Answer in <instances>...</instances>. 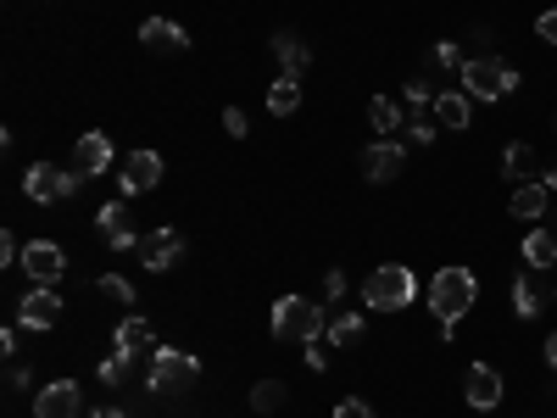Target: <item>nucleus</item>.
Returning a JSON list of instances; mask_svg holds the SVG:
<instances>
[{
    "instance_id": "f257e3e1",
    "label": "nucleus",
    "mask_w": 557,
    "mask_h": 418,
    "mask_svg": "<svg viewBox=\"0 0 557 418\" xmlns=\"http://www.w3.org/2000/svg\"><path fill=\"white\" fill-rule=\"evenodd\" d=\"M480 302V279L469 273V268H435V279H430V312H435V323H441V335L451 341L457 335V323H462V312H469Z\"/></svg>"
},
{
    "instance_id": "f03ea898",
    "label": "nucleus",
    "mask_w": 557,
    "mask_h": 418,
    "mask_svg": "<svg viewBox=\"0 0 557 418\" xmlns=\"http://www.w3.org/2000/svg\"><path fill=\"white\" fill-rule=\"evenodd\" d=\"M273 335L290 346H312L318 335H330V312H323V302H307V296H278L273 302Z\"/></svg>"
},
{
    "instance_id": "7ed1b4c3",
    "label": "nucleus",
    "mask_w": 557,
    "mask_h": 418,
    "mask_svg": "<svg viewBox=\"0 0 557 418\" xmlns=\"http://www.w3.org/2000/svg\"><path fill=\"white\" fill-rule=\"evenodd\" d=\"M412 296H418V279H412V268H401V262H385V268H374V273L362 279L368 312H401Z\"/></svg>"
},
{
    "instance_id": "20e7f679",
    "label": "nucleus",
    "mask_w": 557,
    "mask_h": 418,
    "mask_svg": "<svg viewBox=\"0 0 557 418\" xmlns=\"http://www.w3.org/2000/svg\"><path fill=\"white\" fill-rule=\"evenodd\" d=\"M462 89H469L474 101H507L519 89V73L502 57H469L462 62Z\"/></svg>"
},
{
    "instance_id": "39448f33",
    "label": "nucleus",
    "mask_w": 557,
    "mask_h": 418,
    "mask_svg": "<svg viewBox=\"0 0 557 418\" xmlns=\"http://www.w3.org/2000/svg\"><path fill=\"white\" fill-rule=\"evenodd\" d=\"M196 374H201V362H196L190 352L157 346V352H151V374H146V385H151L157 396H178V391H190V385H196Z\"/></svg>"
},
{
    "instance_id": "423d86ee",
    "label": "nucleus",
    "mask_w": 557,
    "mask_h": 418,
    "mask_svg": "<svg viewBox=\"0 0 557 418\" xmlns=\"http://www.w3.org/2000/svg\"><path fill=\"white\" fill-rule=\"evenodd\" d=\"M78 179H84V173H73V168L34 162V168L23 173V196H28V201H39V207H57V201L78 196Z\"/></svg>"
},
{
    "instance_id": "0eeeda50",
    "label": "nucleus",
    "mask_w": 557,
    "mask_h": 418,
    "mask_svg": "<svg viewBox=\"0 0 557 418\" xmlns=\"http://www.w3.org/2000/svg\"><path fill=\"white\" fill-rule=\"evenodd\" d=\"M62 323V296L57 285H34L23 302H17V330H57Z\"/></svg>"
},
{
    "instance_id": "6e6552de",
    "label": "nucleus",
    "mask_w": 557,
    "mask_h": 418,
    "mask_svg": "<svg viewBox=\"0 0 557 418\" xmlns=\"http://www.w3.org/2000/svg\"><path fill=\"white\" fill-rule=\"evenodd\" d=\"M78 413H84L78 380H51L45 391H34V418H78Z\"/></svg>"
},
{
    "instance_id": "1a4fd4ad",
    "label": "nucleus",
    "mask_w": 557,
    "mask_h": 418,
    "mask_svg": "<svg viewBox=\"0 0 557 418\" xmlns=\"http://www.w3.org/2000/svg\"><path fill=\"white\" fill-rule=\"evenodd\" d=\"M117 184H123V196H146L162 184V157L157 151H128L123 168H117Z\"/></svg>"
},
{
    "instance_id": "9d476101",
    "label": "nucleus",
    "mask_w": 557,
    "mask_h": 418,
    "mask_svg": "<svg viewBox=\"0 0 557 418\" xmlns=\"http://www.w3.org/2000/svg\"><path fill=\"white\" fill-rule=\"evenodd\" d=\"M23 268H28L34 285H62L67 257H62V246H57V241H28V246H23Z\"/></svg>"
},
{
    "instance_id": "9b49d317",
    "label": "nucleus",
    "mask_w": 557,
    "mask_h": 418,
    "mask_svg": "<svg viewBox=\"0 0 557 418\" xmlns=\"http://www.w3.org/2000/svg\"><path fill=\"white\" fill-rule=\"evenodd\" d=\"M96 229H101V241H107L112 251H139V235H134V218H128L123 196L107 201V207L96 212Z\"/></svg>"
},
{
    "instance_id": "f8f14e48",
    "label": "nucleus",
    "mask_w": 557,
    "mask_h": 418,
    "mask_svg": "<svg viewBox=\"0 0 557 418\" xmlns=\"http://www.w3.org/2000/svg\"><path fill=\"white\" fill-rule=\"evenodd\" d=\"M139 45L157 51V57H184V51H190V34H184L173 17H146V23H139Z\"/></svg>"
},
{
    "instance_id": "ddd939ff",
    "label": "nucleus",
    "mask_w": 557,
    "mask_h": 418,
    "mask_svg": "<svg viewBox=\"0 0 557 418\" xmlns=\"http://www.w3.org/2000/svg\"><path fill=\"white\" fill-rule=\"evenodd\" d=\"M178 257H184V235H178V229H168V223L151 229V235L139 241V262H146L151 273H168Z\"/></svg>"
},
{
    "instance_id": "4468645a",
    "label": "nucleus",
    "mask_w": 557,
    "mask_h": 418,
    "mask_svg": "<svg viewBox=\"0 0 557 418\" xmlns=\"http://www.w3.org/2000/svg\"><path fill=\"white\" fill-rule=\"evenodd\" d=\"M462 396H469V407H480V413L502 407V368H491V362H474L469 374H462Z\"/></svg>"
},
{
    "instance_id": "2eb2a0df",
    "label": "nucleus",
    "mask_w": 557,
    "mask_h": 418,
    "mask_svg": "<svg viewBox=\"0 0 557 418\" xmlns=\"http://www.w3.org/2000/svg\"><path fill=\"white\" fill-rule=\"evenodd\" d=\"M401 162H407V151L396 146V139H374V146L362 151V179L368 184H391L401 173Z\"/></svg>"
},
{
    "instance_id": "dca6fc26",
    "label": "nucleus",
    "mask_w": 557,
    "mask_h": 418,
    "mask_svg": "<svg viewBox=\"0 0 557 418\" xmlns=\"http://www.w3.org/2000/svg\"><path fill=\"white\" fill-rule=\"evenodd\" d=\"M73 168L84 173V179H96V173H107L112 168V139L96 128V134H78V146H73Z\"/></svg>"
},
{
    "instance_id": "f3484780",
    "label": "nucleus",
    "mask_w": 557,
    "mask_h": 418,
    "mask_svg": "<svg viewBox=\"0 0 557 418\" xmlns=\"http://www.w3.org/2000/svg\"><path fill=\"white\" fill-rule=\"evenodd\" d=\"M151 341H157V335H151V323H146V318H123V323H117V335H112V352L134 362V357H146V352H157Z\"/></svg>"
},
{
    "instance_id": "a211bd4d",
    "label": "nucleus",
    "mask_w": 557,
    "mask_h": 418,
    "mask_svg": "<svg viewBox=\"0 0 557 418\" xmlns=\"http://www.w3.org/2000/svg\"><path fill=\"white\" fill-rule=\"evenodd\" d=\"M435 118H441V128H469L474 123V96L469 89H446V96H435Z\"/></svg>"
},
{
    "instance_id": "6ab92c4d",
    "label": "nucleus",
    "mask_w": 557,
    "mask_h": 418,
    "mask_svg": "<svg viewBox=\"0 0 557 418\" xmlns=\"http://www.w3.org/2000/svg\"><path fill=\"white\" fill-rule=\"evenodd\" d=\"M273 57H278V67H285V78H301L312 67L307 39H296V34H273Z\"/></svg>"
},
{
    "instance_id": "aec40b11",
    "label": "nucleus",
    "mask_w": 557,
    "mask_h": 418,
    "mask_svg": "<svg viewBox=\"0 0 557 418\" xmlns=\"http://www.w3.org/2000/svg\"><path fill=\"white\" fill-rule=\"evenodd\" d=\"M546 196H552L546 184L530 179V184H519V190H513V207H507V212H513L519 223H541V218H546Z\"/></svg>"
},
{
    "instance_id": "412c9836",
    "label": "nucleus",
    "mask_w": 557,
    "mask_h": 418,
    "mask_svg": "<svg viewBox=\"0 0 557 418\" xmlns=\"http://www.w3.org/2000/svg\"><path fill=\"white\" fill-rule=\"evenodd\" d=\"M368 123L380 128V139H391L396 128H407V112H401L391 96H374V101H368Z\"/></svg>"
},
{
    "instance_id": "4be33fe9",
    "label": "nucleus",
    "mask_w": 557,
    "mask_h": 418,
    "mask_svg": "<svg viewBox=\"0 0 557 418\" xmlns=\"http://www.w3.org/2000/svg\"><path fill=\"white\" fill-rule=\"evenodd\" d=\"M502 162H507L502 173L513 179V184H530L535 179V146H524V139H513V146L502 151Z\"/></svg>"
},
{
    "instance_id": "5701e85b",
    "label": "nucleus",
    "mask_w": 557,
    "mask_h": 418,
    "mask_svg": "<svg viewBox=\"0 0 557 418\" xmlns=\"http://www.w3.org/2000/svg\"><path fill=\"white\" fill-rule=\"evenodd\" d=\"M301 107V78H273V89H268V112L273 118H290Z\"/></svg>"
},
{
    "instance_id": "b1692460",
    "label": "nucleus",
    "mask_w": 557,
    "mask_h": 418,
    "mask_svg": "<svg viewBox=\"0 0 557 418\" xmlns=\"http://www.w3.org/2000/svg\"><path fill=\"white\" fill-rule=\"evenodd\" d=\"M524 262H530V268H557V235H552V229H535V235H524Z\"/></svg>"
},
{
    "instance_id": "393cba45",
    "label": "nucleus",
    "mask_w": 557,
    "mask_h": 418,
    "mask_svg": "<svg viewBox=\"0 0 557 418\" xmlns=\"http://www.w3.org/2000/svg\"><path fill=\"white\" fill-rule=\"evenodd\" d=\"M362 330H368L362 312H335V318H330V346H357Z\"/></svg>"
},
{
    "instance_id": "a878e982",
    "label": "nucleus",
    "mask_w": 557,
    "mask_h": 418,
    "mask_svg": "<svg viewBox=\"0 0 557 418\" xmlns=\"http://www.w3.org/2000/svg\"><path fill=\"white\" fill-rule=\"evenodd\" d=\"M251 407H257V413H278V407H285V385H278V380H257Z\"/></svg>"
},
{
    "instance_id": "bb28decb",
    "label": "nucleus",
    "mask_w": 557,
    "mask_h": 418,
    "mask_svg": "<svg viewBox=\"0 0 557 418\" xmlns=\"http://www.w3.org/2000/svg\"><path fill=\"white\" fill-rule=\"evenodd\" d=\"M96 291H101L107 302H123V307L134 302V285H128V279H123V273H101V279H96Z\"/></svg>"
},
{
    "instance_id": "cd10ccee",
    "label": "nucleus",
    "mask_w": 557,
    "mask_h": 418,
    "mask_svg": "<svg viewBox=\"0 0 557 418\" xmlns=\"http://www.w3.org/2000/svg\"><path fill=\"white\" fill-rule=\"evenodd\" d=\"M435 101V89H430V78H407V107L424 118V107Z\"/></svg>"
},
{
    "instance_id": "c85d7f7f",
    "label": "nucleus",
    "mask_w": 557,
    "mask_h": 418,
    "mask_svg": "<svg viewBox=\"0 0 557 418\" xmlns=\"http://www.w3.org/2000/svg\"><path fill=\"white\" fill-rule=\"evenodd\" d=\"M513 312H519V318H524V323H530V318H535V312H541V296H535V291H530V285H524V279H519V285H513Z\"/></svg>"
},
{
    "instance_id": "c756f323",
    "label": "nucleus",
    "mask_w": 557,
    "mask_h": 418,
    "mask_svg": "<svg viewBox=\"0 0 557 418\" xmlns=\"http://www.w3.org/2000/svg\"><path fill=\"white\" fill-rule=\"evenodd\" d=\"M128 368H134V362H128V357H117V352H112V357H107V362H101V385H123V374H128Z\"/></svg>"
},
{
    "instance_id": "7c9ffc66",
    "label": "nucleus",
    "mask_w": 557,
    "mask_h": 418,
    "mask_svg": "<svg viewBox=\"0 0 557 418\" xmlns=\"http://www.w3.org/2000/svg\"><path fill=\"white\" fill-rule=\"evenodd\" d=\"M223 128L235 134V139H246V134H251V118H246L240 107H223Z\"/></svg>"
},
{
    "instance_id": "2f4dec72",
    "label": "nucleus",
    "mask_w": 557,
    "mask_h": 418,
    "mask_svg": "<svg viewBox=\"0 0 557 418\" xmlns=\"http://www.w3.org/2000/svg\"><path fill=\"white\" fill-rule=\"evenodd\" d=\"M407 139H412V146H430V139H435V123H430V118H412V123H407Z\"/></svg>"
},
{
    "instance_id": "473e14b6",
    "label": "nucleus",
    "mask_w": 557,
    "mask_h": 418,
    "mask_svg": "<svg viewBox=\"0 0 557 418\" xmlns=\"http://www.w3.org/2000/svg\"><path fill=\"white\" fill-rule=\"evenodd\" d=\"M323 296H330V302L346 296V268H330V273H323Z\"/></svg>"
},
{
    "instance_id": "72a5a7b5",
    "label": "nucleus",
    "mask_w": 557,
    "mask_h": 418,
    "mask_svg": "<svg viewBox=\"0 0 557 418\" xmlns=\"http://www.w3.org/2000/svg\"><path fill=\"white\" fill-rule=\"evenodd\" d=\"M335 418H374V407L357 402V396H346V402H335Z\"/></svg>"
},
{
    "instance_id": "f704fd0d",
    "label": "nucleus",
    "mask_w": 557,
    "mask_h": 418,
    "mask_svg": "<svg viewBox=\"0 0 557 418\" xmlns=\"http://www.w3.org/2000/svg\"><path fill=\"white\" fill-rule=\"evenodd\" d=\"M435 62H441V67H457V73H462V62H469V57H462L457 45L446 39V45H435Z\"/></svg>"
},
{
    "instance_id": "c9c22d12",
    "label": "nucleus",
    "mask_w": 557,
    "mask_h": 418,
    "mask_svg": "<svg viewBox=\"0 0 557 418\" xmlns=\"http://www.w3.org/2000/svg\"><path fill=\"white\" fill-rule=\"evenodd\" d=\"M0 262H23V246H17V235H12V229L0 235Z\"/></svg>"
},
{
    "instance_id": "e433bc0d",
    "label": "nucleus",
    "mask_w": 557,
    "mask_h": 418,
    "mask_svg": "<svg viewBox=\"0 0 557 418\" xmlns=\"http://www.w3.org/2000/svg\"><path fill=\"white\" fill-rule=\"evenodd\" d=\"M535 34H541L546 45H557V7H552V12H541V23H535Z\"/></svg>"
},
{
    "instance_id": "4c0bfd02",
    "label": "nucleus",
    "mask_w": 557,
    "mask_h": 418,
    "mask_svg": "<svg viewBox=\"0 0 557 418\" xmlns=\"http://www.w3.org/2000/svg\"><path fill=\"white\" fill-rule=\"evenodd\" d=\"M307 362H312V368H330V352H323V346L312 341V346H307Z\"/></svg>"
},
{
    "instance_id": "58836bf2",
    "label": "nucleus",
    "mask_w": 557,
    "mask_h": 418,
    "mask_svg": "<svg viewBox=\"0 0 557 418\" xmlns=\"http://www.w3.org/2000/svg\"><path fill=\"white\" fill-rule=\"evenodd\" d=\"M546 368L557 374V335H546Z\"/></svg>"
},
{
    "instance_id": "ea45409f",
    "label": "nucleus",
    "mask_w": 557,
    "mask_h": 418,
    "mask_svg": "<svg viewBox=\"0 0 557 418\" xmlns=\"http://www.w3.org/2000/svg\"><path fill=\"white\" fill-rule=\"evenodd\" d=\"M541 184H546V190H557V168H546V179H541Z\"/></svg>"
},
{
    "instance_id": "a19ab883",
    "label": "nucleus",
    "mask_w": 557,
    "mask_h": 418,
    "mask_svg": "<svg viewBox=\"0 0 557 418\" xmlns=\"http://www.w3.org/2000/svg\"><path fill=\"white\" fill-rule=\"evenodd\" d=\"M89 418H123V413L117 407H101V413H89Z\"/></svg>"
}]
</instances>
